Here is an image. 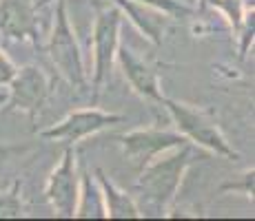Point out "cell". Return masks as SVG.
<instances>
[{"label":"cell","instance_id":"cell-5","mask_svg":"<svg viewBox=\"0 0 255 221\" xmlns=\"http://www.w3.org/2000/svg\"><path fill=\"white\" fill-rule=\"evenodd\" d=\"M9 93L2 102V113H27L29 117H36L45 106L49 93H51V80L40 67L27 65L16 69V75L9 82Z\"/></svg>","mask_w":255,"mask_h":221},{"label":"cell","instance_id":"cell-6","mask_svg":"<svg viewBox=\"0 0 255 221\" xmlns=\"http://www.w3.org/2000/svg\"><path fill=\"white\" fill-rule=\"evenodd\" d=\"M120 122H125V117L118 115V113H109L102 109H78L71 111L58 124L40 131L38 137H42L47 142H60V144L73 146L78 142L87 140V137L98 135L100 131L109 129V126L120 124Z\"/></svg>","mask_w":255,"mask_h":221},{"label":"cell","instance_id":"cell-20","mask_svg":"<svg viewBox=\"0 0 255 221\" xmlns=\"http://www.w3.org/2000/svg\"><path fill=\"white\" fill-rule=\"evenodd\" d=\"M13 153H16V148L13 146H9V144H0V164H2L4 159H9Z\"/></svg>","mask_w":255,"mask_h":221},{"label":"cell","instance_id":"cell-2","mask_svg":"<svg viewBox=\"0 0 255 221\" xmlns=\"http://www.w3.org/2000/svg\"><path fill=\"white\" fill-rule=\"evenodd\" d=\"M162 106L169 113L171 122H173L175 131L184 137L189 144L200 146V148L209 150V153L224 157V159H238V150L229 144L224 133L220 131L218 122L209 115L204 109L193 106L189 102H180L173 97H164Z\"/></svg>","mask_w":255,"mask_h":221},{"label":"cell","instance_id":"cell-17","mask_svg":"<svg viewBox=\"0 0 255 221\" xmlns=\"http://www.w3.org/2000/svg\"><path fill=\"white\" fill-rule=\"evenodd\" d=\"M138 2L149 4V7H153V9H160V11L171 18H191L198 11L195 7L182 2V0H138Z\"/></svg>","mask_w":255,"mask_h":221},{"label":"cell","instance_id":"cell-15","mask_svg":"<svg viewBox=\"0 0 255 221\" xmlns=\"http://www.w3.org/2000/svg\"><path fill=\"white\" fill-rule=\"evenodd\" d=\"M20 217H24L22 181L11 179L0 190V219H20Z\"/></svg>","mask_w":255,"mask_h":221},{"label":"cell","instance_id":"cell-7","mask_svg":"<svg viewBox=\"0 0 255 221\" xmlns=\"http://www.w3.org/2000/svg\"><path fill=\"white\" fill-rule=\"evenodd\" d=\"M78 193H80V170H78V155L71 146H67L56 168L49 173L45 197L56 217L71 219L76 213Z\"/></svg>","mask_w":255,"mask_h":221},{"label":"cell","instance_id":"cell-12","mask_svg":"<svg viewBox=\"0 0 255 221\" xmlns=\"http://www.w3.org/2000/svg\"><path fill=\"white\" fill-rule=\"evenodd\" d=\"M93 177H96L98 186H100L107 219H140V217H144L138 201L131 197L127 190H122L120 186H116L102 168H96Z\"/></svg>","mask_w":255,"mask_h":221},{"label":"cell","instance_id":"cell-3","mask_svg":"<svg viewBox=\"0 0 255 221\" xmlns=\"http://www.w3.org/2000/svg\"><path fill=\"white\" fill-rule=\"evenodd\" d=\"M47 51H49V58H51L53 67L58 69V73H60L73 88L87 86L89 77H87L85 58H82L80 44L76 40V31H73V27L69 22V13H67L65 0H58L51 36H49V42H47Z\"/></svg>","mask_w":255,"mask_h":221},{"label":"cell","instance_id":"cell-11","mask_svg":"<svg viewBox=\"0 0 255 221\" xmlns=\"http://www.w3.org/2000/svg\"><path fill=\"white\" fill-rule=\"evenodd\" d=\"M118 9L122 11V16H127L133 27L138 29L142 36L153 44H162L164 36L169 33L171 20L173 18L162 13L160 9H153L149 4H142L138 0H111Z\"/></svg>","mask_w":255,"mask_h":221},{"label":"cell","instance_id":"cell-10","mask_svg":"<svg viewBox=\"0 0 255 221\" xmlns=\"http://www.w3.org/2000/svg\"><path fill=\"white\" fill-rule=\"evenodd\" d=\"M38 7L33 0H0V36L38 47Z\"/></svg>","mask_w":255,"mask_h":221},{"label":"cell","instance_id":"cell-22","mask_svg":"<svg viewBox=\"0 0 255 221\" xmlns=\"http://www.w3.org/2000/svg\"><path fill=\"white\" fill-rule=\"evenodd\" d=\"M2 102H4V95H0V109H2Z\"/></svg>","mask_w":255,"mask_h":221},{"label":"cell","instance_id":"cell-18","mask_svg":"<svg viewBox=\"0 0 255 221\" xmlns=\"http://www.w3.org/2000/svg\"><path fill=\"white\" fill-rule=\"evenodd\" d=\"M253 33H255V20H253V7L249 9L247 18H244V24L240 27V31L235 33V42H238V56L240 60L247 58V53L251 51L253 47Z\"/></svg>","mask_w":255,"mask_h":221},{"label":"cell","instance_id":"cell-16","mask_svg":"<svg viewBox=\"0 0 255 221\" xmlns=\"http://www.w3.org/2000/svg\"><path fill=\"white\" fill-rule=\"evenodd\" d=\"M253 181H255V170L247 168L244 173H240L238 177H233V179L220 184V193L242 195V197H247V199L253 201V193H255V190H253Z\"/></svg>","mask_w":255,"mask_h":221},{"label":"cell","instance_id":"cell-4","mask_svg":"<svg viewBox=\"0 0 255 221\" xmlns=\"http://www.w3.org/2000/svg\"><path fill=\"white\" fill-rule=\"evenodd\" d=\"M122 11L111 4H98L96 22H93V73L91 86L93 97L100 95V91L109 82L111 71L116 65V53L120 47V29H122Z\"/></svg>","mask_w":255,"mask_h":221},{"label":"cell","instance_id":"cell-8","mask_svg":"<svg viewBox=\"0 0 255 221\" xmlns=\"http://www.w3.org/2000/svg\"><path fill=\"white\" fill-rule=\"evenodd\" d=\"M118 144L122 148L125 161L140 173L153 157L175 146L186 144V140L178 131H162V129H135L118 137Z\"/></svg>","mask_w":255,"mask_h":221},{"label":"cell","instance_id":"cell-1","mask_svg":"<svg viewBox=\"0 0 255 221\" xmlns=\"http://www.w3.org/2000/svg\"><path fill=\"white\" fill-rule=\"evenodd\" d=\"M189 166H191L189 142L153 157L140 170V177L135 181V188L140 193V199L144 201V208L158 215L169 213L180 193V186H182V179L186 170H189Z\"/></svg>","mask_w":255,"mask_h":221},{"label":"cell","instance_id":"cell-9","mask_svg":"<svg viewBox=\"0 0 255 221\" xmlns=\"http://www.w3.org/2000/svg\"><path fill=\"white\" fill-rule=\"evenodd\" d=\"M116 60L120 65V71L125 75V80L129 82L131 91L135 95H140L146 102H155V104H162L164 95H162V84H160V75L155 71V67L149 60L140 58L127 44H120L116 53Z\"/></svg>","mask_w":255,"mask_h":221},{"label":"cell","instance_id":"cell-19","mask_svg":"<svg viewBox=\"0 0 255 221\" xmlns=\"http://www.w3.org/2000/svg\"><path fill=\"white\" fill-rule=\"evenodd\" d=\"M16 65H13L11 60H9V56L0 49V88L7 86L9 82H11V77L16 75Z\"/></svg>","mask_w":255,"mask_h":221},{"label":"cell","instance_id":"cell-21","mask_svg":"<svg viewBox=\"0 0 255 221\" xmlns=\"http://www.w3.org/2000/svg\"><path fill=\"white\" fill-rule=\"evenodd\" d=\"M51 2H56V0H36V7L42 9V7H47V4H51Z\"/></svg>","mask_w":255,"mask_h":221},{"label":"cell","instance_id":"cell-14","mask_svg":"<svg viewBox=\"0 0 255 221\" xmlns=\"http://www.w3.org/2000/svg\"><path fill=\"white\" fill-rule=\"evenodd\" d=\"M200 7H211L220 13L233 29V36L244 24V18L249 13V7L244 0H200Z\"/></svg>","mask_w":255,"mask_h":221},{"label":"cell","instance_id":"cell-13","mask_svg":"<svg viewBox=\"0 0 255 221\" xmlns=\"http://www.w3.org/2000/svg\"><path fill=\"white\" fill-rule=\"evenodd\" d=\"M73 217L80 219H107L105 204H102V193L96 177L89 173H80V193H78V204Z\"/></svg>","mask_w":255,"mask_h":221}]
</instances>
